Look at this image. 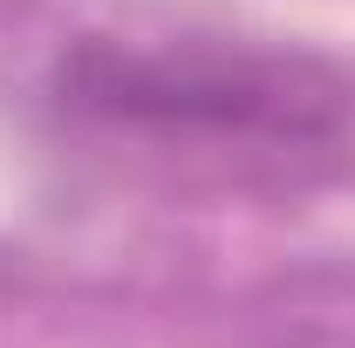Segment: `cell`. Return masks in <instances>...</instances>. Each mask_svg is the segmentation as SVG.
I'll use <instances>...</instances> for the list:
<instances>
[{"instance_id":"obj_1","label":"cell","mask_w":355,"mask_h":348,"mask_svg":"<svg viewBox=\"0 0 355 348\" xmlns=\"http://www.w3.org/2000/svg\"><path fill=\"white\" fill-rule=\"evenodd\" d=\"M83 96L110 116H144V123H212V130L253 137L280 130L294 143L328 137L335 103L328 89L301 96L294 76L260 69V62H178V55H130V62H83Z\"/></svg>"}]
</instances>
